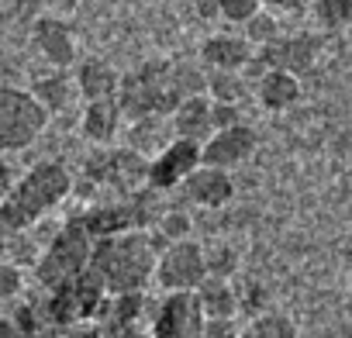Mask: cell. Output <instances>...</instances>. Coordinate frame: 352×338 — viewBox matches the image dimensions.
I'll return each mask as SVG.
<instances>
[{
    "mask_svg": "<svg viewBox=\"0 0 352 338\" xmlns=\"http://www.w3.org/2000/svg\"><path fill=\"white\" fill-rule=\"evenodd\" d=\"M35 100L45 107V111H59L69 104V90H66V80L63 76H52V80H38L35 83Z\"/></svg>",
    "mask_w": 352,
    "mask_h": 338,
    "instance_id": "obj_24",
    "label": "cell"
},
{
    "mask_svg": "<svg viewBox=\"0 0 352 338\" xmlns=\"http://www.w3.org/2000/svg\"><path fill=\"white\" fill-rule=\"evenodd\" d=\"M4 252H8V232L0 228V259H4Z\"/></svg>",
    "mask_w": 352,
    "mask_h": 338,
    "instance_id": "obj_29",
    "label": "cell"
},
{
    "mask_svg": "<svg viewBox=\"0 0 352 338\" xmlns=\"http://www.w3.org/2000/svg\"><path fill=\"white\" fill-rule=\"evenodd\" d=\"M256 49L242 35H211L201 45V66L218 73H242L252 63Z\"/></svg>",
    "mask_w": 352,
    "mask_h": 338,
    "instance_id": "obj_14",
    "label": "cell"
},
{
    "mask_svg": "<svg viewBox=\"0 0 352 338\" xmlns=\"http://www.w3.org/2000/svg\"><path fill=\"white\" fill-rule=\"evenodd\" d=\"M159 242L152 232H124L97 238L90 249V273L107 297H135L152 283Z\"/></svg>",
    "mask_w": 352,
    "mask_h": 338,
    "instance_id": "obj_2",
    "label": "cell"
},
{
    "mask_svg": "<svg viewBox=\"0 0 352 338\" xmlns=\"http://www.w3.org/2000/svg\"><path fill=\"white\" fill-rule=\"evenodd\" d=\"M121 131V111L118 100H94L83 111V135L94 145H111Z\"/></svg>",
    "mask_w": 352,
    "mask_h": 338,
    "instance_id": "obj_18",
    "label": "cell"
},
{
    "mask_svg": "<svg viewBox=\"0 0 352 338\" xmlns=\"http://www.w3.org/2000/svg\"><path fill=\"white\" fill-rule=\"evenodd\" d=\"M69 194H73V173L59 159H42L28 166L8 190V197L0 201V228L8 235L25 232L38 225L45 214H52L56 207H63Z\"/></svg>",
    "mask_w": 352,
    "mask_h": 338,
    "instance_id": "obj_3",
    "label": "cell"
},
{
    "mask_svg": "<svg viewBox=\"0 0 352 338\" xmlns=\"http://www.w3.org/2000/svg\"><path fill=\"white\" fill-rule=\"evenodd\" d=\"M239 338H297V328H294V321H290L287 314H280V311H263V314H256V317L239 331Z\"/></svg>",
    "mask_w": 352,
    "mask_h": 338,
    "instance_id": "obj_20",
    "label": "cell"
},
{
    "mask_svg": "<svg viewBox=\"0 0 352 338\" xmlns=\"http://www.w3.org/2000/svg\"><path fill=\"white\" fill-rule=\"evenodd\" d=\"M321 49H324V38L321 35H307V32H300V35H280L270 45L256 49V56H252V63L245 69L256 80L266 69H280V73H290V76L300 80L304 73L314 69V63L321 59Z\"/></svg>",
    "mask_w": 352,
    "mask_h": 338,
    "instance_id": "obj_7",
    "label": "cell"
},
{
    "mask_svg": "<svg viewBox=\"0 0 352 338\" xmlns=\"http://www.w3.org/2000/svg\"><path fill=\"white\" fill-rule=\"evenodd\" d=\"M90 249H94V238L83 232L80 221H69L63 225V232L49 242V249L38 256L35 262V280L42 290L56 293L59 286L73 283L76 276L87 273L90 266Z\"/></svg>",
    "mask_w": 352,
    "mask_h": 338,
    "instance_id": "obj_4",
    "label": "cell"
},
{
    "mask_svg": "<svg viewBox=\"0 0 352 338\" xmlns=\"http://www.w3.org/2000/svg\"><path fill=\"white\" fill-rule=\"evenodd\" d=\"M49 111L35 100L32 90L0 83V152H21L42 138Z\"/></svg>",
    "mask_w": 352,
    "mask_h": 338,
    "instance_id": "obj_5",
    "label": "cell"
},
{
    "mask_svg": "<svg viewBox=\"0 0 352 338\" xmlns=\"http://www.w3.org/2000/svg\"><path fill=\"white\" fill-rule=\"evenodd\" d=\"M152 235H162V245L184 242V238H190V218L184 211H166L159 218V225L152 228Z\"/></svg>",
    "mask_w": 352,
    "mask_h": 338,
    "instance_id": "obj_23",
    "label": "cell"
},
{
    "mask_svg": "<svg viewBox=\"0 0 352 338\" xmlns=\"http://www.w3.org/2000/svg\"><path fill=\"white\" fill-rule=\"evenodd\" d=\"M204 321H235L239 317V290L232 286V280H214L208 276L197 290H194Z\"/></svg>",
    "mask_w": 352,
    "mask_h": 338,
    "instance_id": "obj_17",
    "label": "cell"
},
{
    "mask_svg": "<svg viewBox=\"0 0 352 338\" xmlns=\"http://www.w3.org/2000/svg\"><path fill=\"white\" fill-rule=\"evenodd\" d=\"M32 42L35 49L45 56V63H52L56 69H66L76 63V35L63 18H38L32 28Z\"/></svg>",
    "mask_w": 352,
    "mask_h": 338,
    "instance_id": "obj_12",
    "label": "cell"
},
{
    "mask_svg": "<svg viewBox=\"0 0 352 338\" xmlns=\"http://www.w3.org/2000/svg\"><path fill=\"white\" fill-rule=\"evenodd\" d=\"M214 11L232 25H245L263 11V0H214Z\"/></svg>",
    "mask_w": 352,
    "mask_h": 338,
    "instance_id": "obj_25",
    "label": "cell"
},
{
    "mask_svg": "<svg viewBox=\"0 0 352 338\" xmlns=\"http://www.w3.org/2000/svg\"><path fill=\"white\" fill-rule=\"evenodd\" d=\"M242 28H245V35H242V38H245L252 49H263V45H270L273 38H280V25H276V18H273L266 8H263L252 21H245Z\"/></svg>",
    "mask_w": 352,
    "mask_h": 338,
    "instance_id": "obj_22",
    "label": "cell"
},
{
    "mask_svg": "<svg viewBox=\"0 0 352 338\" xmlns=\"http://www.w3.org/2000/svg\"><path fill=\"white\" fill-rule=\"evenodd\" d=\"M256 100L263 111L270 114H280V111H290L297 100H300V80L290 76V73H280V69H266L259 80H256Z\"/></svg>",
    "mask_w": 352,
    "mask_h": 338,
    "instance_id": "obj_15",
    "label": "cell"
},
{
    "mask_svg": "<svg viewBox=\"0 0 352 338\" xmlns=\"http://www.w3.org/2000/svg\"><path fill=\"white\" fill-rule=\"evenodd\" d=\"M21 286H25L21 269H18L14 262H4V259H0V304H11V300L21 293Z\"/></svg>",
    "mask_w": 352,
    "mask_h": 338,
    "instance_id": "obj_26",
    "label": "cell"
},
{
    "mask_svg": "<svg viewBox=\"0 0 352 338\" xmlns=\"http://www.w3.org/2000/svg\"><path fill=\"white\" fill-rule=\"evenodd\" d=\"M152 338H204V314L194 293H166L155 317Z\"/></svg>",
    "mask_w": 352,
    "mask_h": 338,
    "instance_id": "obj_9",
    "label": "cell"
},
{
    "mask_svg": "<svg viewBox=\"0 0 352 338\" xmlns=\"http://www.w3.org/2000/svg\"><path fill=\"white\" fill-rule=\"evenodd\" d=\"M259 138L252 131V124H232V128H221L214 131L204 145H201V166H211V169H221V173H232L235 166L249 162L252 152H256Z\"/></svg>",
    "mask_w": 352,
    "mask_h": 338,
    "instance_id": "obj_10",
    "label": "cell"
},
{
    "mask_svg": "<svg viewBox=\"0 0 352 338\" xmlns=\"http://www.w3.org/2000/svg\"><path fill=\"white\" fill-rule=\"evenodd\" d=\"M176 194L194 207H225L235 197V183H232V173H221V169H211V166H197L176 187Z\"/></svg>",
    "mask_w": 352,
    "mask_h": 338,
    "instance_id": "obj_11",
    "label": "cell"
},
{
    "mask_svg": "<svg viewBox=\"0 0 352 338\" xmlns=\"http://www.w3.org/2000/svg\"><path fill=\"white\" fill-rule=\"evenodd\" d=\"M121 87V73L107 63V59H83L76 69V90L87 97V104L94 100H114Z\"/></svg>",
    "mask_w": 352,
    "mask_h": 338,
    "instance_id": "obj_16",
    "label": "cell"
},
{
    "mask_svg": "<svg viewBox=\"0 0 352 338\" xmlns=\"http://www.w3.org/2000/svg\"><path fill=\"white\" fill-rule=\"evenodd\" d=\"M311 4L314 0H263V8L283 11V14H304V11H311Z\"/></svg>",
    "mask_w": 352,
    "mask_h": 338,
    "instance_id": "obj_27",
    "label": "cell"
},
{
    "mask_svg": "<svg viewBox=\"0 0 352 338\" xmlns=\"http://www.w3.org/2000/svg\"><path fill=\"white\" fill-rule=\"evenodd\" d=\"M197 166H201V145L173 138L166 148H159V155L148 159V166H145V187L155 190V194H173Z\"/></svg>",
    "mask_w": 352,
    "mask_h": 338,
    "instance_id": "obj_8",
    "label": "cell"
},
{
    "mask_svg": "<svg viewBox=\"0 0 352 338\" xmlns=\"http://www.w3.org/2000/svg\"><path fill=\"white\" fill-rule=\"evenodd\" d=\"M208 73L190 63H145L135 73L121 76L118 111L131 121H152L173 114L187 97H201Z\"/></svg>",
    "mask_w": 352,
    "mask_h": 338,
    "instance_id": "obj_1",
    "label": "cell"
},
{
    "mask_svg": "<svg viewBox=\"0 0 352 338\" xmlns=\"http://www.w3.org/2000/svg\"><path fill=\"white\" fill-rule=\"evenodd\" d=\"M311 11L324 32L352 35V0H314Z\"/></svg>",
    "mask_w": 352,
    "mask_h": 338,
    "instance_id": "obj_21",
    "label": "cell"
},
{
    "mask_svg": "<svg viewBox=\"0 0 352 338\" xmlns=\"http://www.w3.org/2000/svg\"><path fill=\"white\" fill-rule=\"evenodd\" d=\"M204 280H208V262H204L201 242L184 238V242H173V245L159 249L152 283L162 290V297L166 293H194Z\"/></svg>",
    "mask_w": 352,
    "mask_h": 338,
    "instance_id": "obj_6",
    "label": "cell"
},
{
    "mask_svg": "<svg viewBox=\"0 0 352 338\" xmlns=\"http://www.w3.org/2000/svg\"><path fill=\"white\" fill-rule=\"evenodd\" d=\"M173 138L176 142H194L204 145L214 135V104L201 93V97H187L173 114Z\"/></svg>",
    "mask_w": 352,
    "mask_h": 338,
    "instance_id": "obj_13",
    "label": "cell"
},
{
    "mask_svg": "<svg viewBox=\"0 0 352 338\" xmlns=\"http://www.w3.org/2000/svg\"><path fill=\"white\" fill-rule=\"evenodd\" d=\"M14 180H18V173H14V166L8 162V155L0 152V201L8 197V190L14 187Z\"/></svg>",
    "mask_w": 352,
    "mask_h": 338,
    "instance_id": "obj_28",
    "label": "cell"
},
{
    "mask_svg": "<svg viewBox=\"0 0 352 338\" xmlns=\"http://www.w3.org/2000/svg\"><path fill=\"white\" fill-rule=\"evenodd\" d=\"M208 83H204V97L211 104H228V107H242V100L249 97V80L245 73H218V69H204Z\"/></svg>",
    "mask_w": 352,
    "mask_h": 338,
    "instance_id": "obj_19",
    "label": "cell"
}]
</instances>
